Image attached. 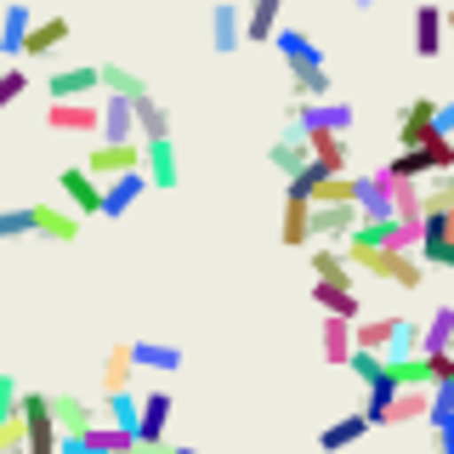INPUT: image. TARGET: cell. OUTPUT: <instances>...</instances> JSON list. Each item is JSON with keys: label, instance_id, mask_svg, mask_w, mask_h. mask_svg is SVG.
Listing matches in <instances>:
<instances>
[{"label": "cell", "instance_id": "4dcf8cb0", "mask_svg": "<svg viewBox=\"0 0 454 454\" xmlns=\"http://www.w3.org/2000/svg\"><path fill=\"white\" fill-rule=\"evenodd\" d=\"M137 131H142V142H148V137H170V108L160 103V97H148V91L137 97Z\"/></svg>", "mask_w": 454, "mask_h": 454}, {"label": "cell", "instance_id": "5b68a950", "mask_svg": "<svg viewBox=\"0 0 454 454\" xmlns=\"http://www.w3.org/2000/svg\"><path fill=\"white\" fill-rule=\"evenodd\" d=\"M85 170H91V176H125V170H142V142H97L91 153H85Z\"/></svg>", "mask_w": 454, "mask_h": 454}, {"label": "cell", "instance_id": "6da1fadb", "mask_svg": "<svg viewBox=\"0 0 454 454\" xmlns=\"http://www.w3.org/2000/svg\"><path fill=\"white\" fill-rule=\"evenodd\" d=\"M352 255V267H364V273H375V278H387L397 284V290H420V262H415V250H387V245H347Z\"/></svg>", "mask_w": 454, "mask_h": 454}, {"label": "cell", "instance_id": "7bdbcfd3", "mask_svg": "<svg viewBox=\"0 0 454 454\" xmlns=\"http://www.w3.org/2000/svg\"><path fill=\"white\" fill-rule=\"evenodd\" d=\"M18 403H23V387L0 369V415H18Z\"/></svg>", "mask_w": 454, "mask_h": 454}, {"label": "cell", "instance_id": "60d3db41", "mask_svg": "<svg viewBox=\"0 0 454 454\" xmlns=\"http://www.w3.org/2000/svg\"><path fill=\"white\" fill-rule=\"evenodd\" d=\"M23 233H35V205L0 210V239H23Z\"/></svg>", "mask_w": 454, "mask_h": 454}, {"label": "cell", "instance_id": "d6a6232c", "mask_svg": "<svg viewBox=\"0 0 454 454\" xmlns=\"http://www.w3.org/2000/svg\"><path fill=\"white\" fill-rule=\"evenodd\" d=\"M397 324H403V318H358L352 335H358V347H369V352H387L397 340Z\"/></svg>", "mask_w": 454, "mask_h": 454}, {"label": "cell", "instance_id": "8d00e7d4", "mask_svg": "<svg viewBox=\"0 0 454 454\" xmlns=\"http://www.w3.org/2000/svg\"><path fill=\"white\" fill-rule=\"evenodd\" d=\"M103 91H120V97H142L148 91V80L131 74L125 63H103Z\"/></svg>", "mask_w": 454, "mask_h": 454}, {"label": "cell", "instance_id": "44dd1931", "mask_svg": "<svg viewBox=\"0 0 454 454\" xmlns=\"http://www.w3.org/2000/svg\"><path fill=\"white\" fill-rule=\"evenodd\" d=\"M28 28H35V12H28L23 0H12V6H6V18H0V57H23Z\"/></svg>", "mask_w": 454, "mask_h": 454}, {"label": "cell", "instance_id": "277c9868", "mask_svg": "<svg viewBox=\"0 0 454 454\" xmlns=\"http://www.w3.org/2000/svg\"><path fill=\"white\" fill-rule=\"evenodd\" d=\"M46 125H51V131H80V137H97V131H103V103H91V97H51Z\"/></svg>", "mask_w": 454, "mask_h": 454}, {"label": "cell", "instance_id": "f35d334b", "mask_svg": "<svg viewBox=\"0 0 454 454\" xmlns=\"http://www.w3.org/2000/svg\"><path fill=\"white\" fill-rule=\"evenodd\" d=\"M347 369H352V375H358L364 387H369V380H380V375H387V352H369V347H358V352L347 358Z\"/></svg>", "mask_w": 454, "mask_h": 454}, {"label": "cell", "instance_id": "ffe728a7", "mask_svg": "<svg viewBox=\"0 0 454 454\" xmlns=\"http://www.w3.org/2000/svg\"><path fill=\"white\" fill-rule=\"evenodd\" d=\"M239 40H245V12H239L233 0H222V6L210 12V46L227 57V51H239Z\"/></svg>", "mask_w": 454, "mask_h": 454}, {"label": "cell", "instance_id": "7c38bea8", "mask_svg": "<svg viewBox=\"0 0 454 454\" xmlns=\"http://www.w3.org/2000/svg\"><path fill=\"white\" fill-rule=\"evenodd\" d=\"M170 392H142V420H137V443H148V449H160L165 443V426H170Z\"/></svg>", "mask_w": 454, "mask_h": 454}, {"label": "cell", "instance_id": "e0dca14e", "mask_svg": "<svg viewBox=\"0 0 454 454\" xmlns=\"http://www.w3.org/2000/svg\"><path fill=\"white\" fill-rule=\"evenodd\" d=\"M267 160H273V170H284V176H295L301 165H312V137L301 131V125H290V137H278L273 148H267Z\"/></svg>", "mask_w": 454, "mask_h": 454}, {"label": "cell", "instance_id": "c3c4849f", "mask_svg": "<svg viewBox=\"0 0 454 454\" xmlns=\"http://www.w3.org/2000/svg\"><path fill=\"white\" fill-rule=\"evenodd\" d=\"M449 35H454V6H449Z\"/></svg>", "mask_w": 454, "mask_h": 454}, {"label": "cell", "instance_id": "681fc988", "mask_svg": "<svg viewBox=\"0 0 454 454\" xmlns=\"http://www.w3.org/2000/svg\"><path fill=\"white\" fill-rule=\"evenodd\" d=\"M432 454H443V449H432Z\"/></svg>", "mask_w": 454, "mask_h": 454}, {"label": "cell", "instance_id": "7dc6e473", "mask_svg": "<svg viewBox=\"0 0 454 454\" xmlns=\"http://www.w3.org/2000/svg\"><path fill=\"white\" fill-rule=\"evenodd\" d=\"M352 6H358V12H369V6H375V0H352Z\"/></svg>", "mask_w": 454, "mask_h": 454}, {"label": "cell", "instance_id": "ba28073f", "mask_svg": "<svg viewBox=\"0 0 454 454\" xmlns=\"http://www.w3.org/2000/svg\"><path fill=\"white\" fill-rule=\"evenodd\" d=\"M358 222H364L358 199H340V205H312V233H318V239H340V245H347Z\"/></svg>", "mask_w": 454, "mask_h": 454}, {"label": "cell", "instance_id": "4fadbf2b", "mask_svg": "<svg viewBox=\"0 0 454 454\" xmlns=\"http://www.w3.org/2000/svg\"><path fill=\"white\" fill-rule=\"evenodd\" d=\"M443 35H449V12L432 6V0H420V6H415V51L437 57V51H443Z\"/></svg>", "mask_w": 454, "mask_h": 454}, {"label": "cell", "instance_id": "30bf717a", "mask_svg": "<svg viewBox=\"0 0 454 454\" xmlns=\"http://www.w3.org/2000/svg\"><path fill=\"white\" fill-rule=\"evenodd\" d=\"M80 227H85V216H80L74 205H68V210L63 205H35V233L51 239V245H74Z\"/></svg>", "mask_w": 454, "mask_h": 454}, {"label": "cell", "instance_id": "4316f807", "mask_svg": "<svg viewBox=\"0 0 454 454\" xmlns=\"http://www.w3.org/2000/svg\"><path fill=\"white\" fill-rule=\"evenodd\" d=\"M137 375V352L131 340H120V347H108V364H103V392H125Z\"/></svg>", "mask_w": 454, "mask_h": 454}, {"label": "cell", "instance_id": "9c48e42d", "mask_svg": "<svg viewBox=\"0 0 454 454\" xmlns=\"http://www.w3.org/2000/svg\"><path fill=\"white\" fill-rule=\"evenodd\" d=\"M51 97H91L103 91V63H74V68H51L46 74Z\"/></svg>", "mask_w": 454, "mask_h": 454}, {"label": "cell", "instance_id": "74e56055", "mask_svg": "<svg viewBox=\"0 0 454 454\" xmlns=\"http://www.w3.org/2000/svg\"><path fill=\"white\" fill-rule=\"evenodd\" d=\"M290 80H295V97H330L335 85H330V68H290Z\"/></svg>", "mask_w": 454, "mask_h": 454}, {"label": "cell", "instance_id": "9a60e30c", "mask_svg": "<svg viewBox=\"0 0 454 454\" xmlns=\"http://www.w3.org/2000/svg\"><path fill=\"white\" fill-rule=\"evenodd\" d=\"M312 307L335 312V318H364V301L352 284H330V278H312Z\"/></svg>", "mask_w": 454, "mask_h": 454}, {"label": "cell", "instance_id": "f6af8a7d", "mask_svg": "<svg viewBox=\"0 0 454 454\" xmlns=\"http://www.w3.org/2000/svg\"><path fill=\"white\" fill-rule=\"evenodd\" d=\"M131 454H165V443H160V449H148V443H137V449H131Z\"/></svg>", "mask_w": 454, "mask_h": 454}, {"label": "cell", "instance_id": "52a82bcc", "mask_svg": "<svg viewBox=\"0 0 454 454\" xmlns=\"http://www.w3.org/2000/svg\"><path fill=\"white\" fill-rule=\"evenodd\" d=\"M142 170H148L153 188H182V160H176V142L170 137H148L142 142Z\"/></svg>", "mask_w": 454, "mask_h": 454}, {"label": "cell", "instance_id": "d590c367", "mask_svg": "<svg viewBox=\"0 0 454 454\" xmlns=\"http://www.w3.org/2000/svg\"><path fill=\"white\" fill-rule=\"evenodd\" d=\"M312 137V160L330 165V170H347V142H340V131H307Z\"/></svg>", "mask_w": 454, "mask_h": 454}, {"label": "cell", "instance_id": "d6986e66", "mask_svg": "<svg viewBox=\"0 0 454 454\" xmlns=\"http://www.w3.org/2000/svg\"><path fill=\"white\" fill-rule=\"evenodd\" d=\"M426 415H432V387H397L380 426H409V420H426Z\"/></svg>", "mask_w": 454, "mask_h": 454}, {"label": "cell", "instance_id": "bcb514c9", "mask_svg": "<svg viewBox=\"0 0 454 454\" xmlns=\"http://www.w3.org/2000/svg\"><path fill=\"white\" fill-rule=\"evenodd\" d=\"M165 454H199V449H188V443H182V449H170V443H165Z\"/></svg>", "mask_w": 454, "mask_h": 454}, {"label": "cell", "instance_id": "5bb4252c", "mask_svg": "<svg viewBox=\"0 0 454 454\" xmlns=\"http://www.w3.org/2000/svg\"><path fill=\"white\" fill-rule=\"evenodd\" d=\"M358 210H364V216H397L392 170H380V176H358Z\"/></svg>", "mask_w": 454, "mask_h": 454}, {"label": "cell", "instance_id": "f907efd6", "mask_svg": "<svg viewBox=\"0 0 454 454\" xmlns=\"http://www.w3.org/2000/svg\"><path fill=\"white\" fill-rule=\"evenodd\" d=\"M103 454H114V449H103Z\"/></svg>", "mask_w": 454, "mask_h": 454}, {"label": "cell", "instance_id": "83f0119b", "mask_svg": "<svg viewBox=\"0 0 454 454\" xmlns=\"http://www.w3.org/2000/svg\"><path fill=\"white\" fill-rule=\"evenodd\" d=\"M278 12H284V0H250L245 6V40H273L278 35Z\"/></svg>", "mask_w": 454, "mask_h": 454}, {"label": "cell", "instance_id": "ab89813d", "mask_svg": "<svg viewBox=\"0 0 454 454\" xmlns=\"http://www.w3.org/2000/svg\"><path fill=\"white\" fill-rule=\"evenodd\" d=\"M23 449H28L23 409H18V415H0V454H23Z\"/></svg>", "mask_w": 454, "mask_h": 454}, {"label": "cell", "instance_id": "8fae6325", "mask_svg": "<svg viewBox=\"0 0 454 454\" xmlns=\"http://www.w3.org/2000/svg\"><path fill=\"white\" fill-rule=\"evenodd\" d=\"M148 188H153L148 170H125V176H108V182H103V216H125V210H131Z\"/></svg>", "mask_w": 454, "mask_h": 454}, {"label": "cell", "instance_id": "484cf974", "mask_svg": "<svg viewBox=\"0 0 454 454\" xmlns=\"http://www.w3.org/2000/svg\"><path fill=\"white\" fill-rule=\"evenodd\" d=\"M131 352H137V369H153V375L182 369V347H170V340H131Z\"/></svg>", "mask_w": 454, "mask_h": 454}, {"label": "cell", "instance_id": "603a6c76", "mask_svg": "<svg viewBox=\"0 0 454 454\" xmlns=\"http://www.w3.org/2000/svg\"><path fill=\"white\" fill-rule=\"evenodd\" d=\"M68 35H74L68 18H35V28H28V40H23V57H51Z\"/></svg>", "mask_w": 454, "mask_h": 454}, {"label": "cell", "instance_id": "7a4b0ae2", "mask_svg": "<svg viewBox=\"0 0 454 454\" xmlns=\"http://www.w3.org/2000/svg\"><path fill=\"white\" fill-rule=\"evenodd\" d=\"M437 114H443V103H432V97H415V103H403V114H397V148H426V142L449 137Z\"/></svg>", "mask_w": 454, "mask_h": 454}, {"label": "cell", "instance_id": "2e32d148", "mask_svg": "<svg viewBox=\"0 0 454 454\" xmlns=\"http://www.w3.org/2000/svg\"><path fill=\"white\" fill-rule=\"evenodd\" d=\"M278 239L290 250H301V245H312V199H301V193H284V227H278Z\"/></svg>", "mask_w": 454, "mask_h": 454}, {"label": "cell", "instance_id": "cb8c5ba5", "mask_svg": "<svg viewBox=\"0 0 454 454\" xmlns=\"http://www.w3.org/2000/svg\"><path fill=\"white\" fill-rule=\"evenodd\" d=\"M352 324H358V318H335V312H324V358H330V364H347L352 352H358Z\"/></svg>", "mask_w": 454, "mask_h": 454}, {"label": "cell", "instance_id": "d4e9b609", "mask_svg": "<svg viewBox=\"0 0 454 454\" xmlns=\"http://www.w3.org/2000/svg\"><path fill=\"white\" fill-rule=\"evenodd\" d=\"M51 415H57V426L63 432H85L91 420H103V409H91L85 397H74V392H57L51 397Z\"/></svg>", "mask_w": 454, "mask_h": 454}, {"label": "cell", "instance_id": "ee69618b", "mask_svg": "<svg viewBox=\"0 0 454 454\" xmlns=\"http://www.w3.org/2000/svg\"><path fill=\"white\" fill-rule=\"evenodd\" d=\"M449 380H454V347L432 352V387H449Z\"/></svg>", "mask_w": 454, "mask_h": 454}, {"label": "cell", "instance_id": "ac0fdd59", "mask_svg": "<svg viewBox=\"0 0 454 454\" xmlns=\"http://www.w3.org/2000/svg\"><path fill=\"white\" fill-rule=\"evenodd\" d=\"M369 426H375V420H369L364 409H352V415H340V420H330V426L318 432V449H324V454H340V449L364 443V432H369Z\"/></svg>", "mask_w": 454, "mask_h": 454}, {"label": "cell", "instance_id": "3957f363", "mask_svg": "<svg viewBox=\"0 0 454 454\" xmlns=\"http://www.w3.org/2000/svg\"><path fill=\"white\" fill-rule=\"evenodd\" d=\"M352 120H358L352 103H335V97H301L290 114V125H301V131H340V137L352 131Z\"/></svg>", "mask_w": 454, "mask_h": 454}, {"label": "cell", "instance_id": "f546056e", "mask_svg": "<svg viewBox=\"0 0 454 454\" xmlns=\"http://www.w3.org/2000/svg\"><path fill=\"white\" fill-rule=\"evenodd\" d=\"M454 347V307H437L420 324V352H449Z\"/></svg>", "mask_w": 454, "mask_h": 454}, {"label": "cell", "instance_id": "b9f144b4", "mask_svg": "<svg viewBox=\"0 0 454 454\" xmlns=\"http://www.w3.org/2000/svg\"><path fill=\"white\" fill-rule=\"evenodd\" d=\"M28 91V68H0V108H12Z\"/></svg>", "mask_w": 454, "mask_h": 454}, {"label": "cell", "instance_id": "f1b7e54d", "mask_svg": "<svg viewBox=\"0 0 454 454\" xmlns=\"http://www.w3.org/2000/svg\"><path fill=\"white\" fill-rule=\"evenodd\" d=\"M397 387H432V352H403V358H387Z\"/></svg>", "mask_w": 454, "mask_h": 454}, {"label": "cell", "instance_id": "836d02e7", "mask_svg": "<svg viewBox=\"0 0 454 454\" xmlns=\"http://www.w3.org/2000/svg\"><path fill=\"white\" fill-rule=\"evenodd\" d=\"M103 420H114V426H131L137 432V420H142V397L125 387V392H103Z\"/></svg>", "mask_w": 454, "mask_h": 454}, {"label": "cell", "instance_id": "1f68e13d", "mask_svg": "<svg viewBox=\"0 0 454 454\" xmlns=\"http://www.w3.org/2000/svg\"><path fill=\"white\" fill-rule=\"evenodd\" d=\"M312 273L330 278V284H352V255L335 250V245H318V250H312Z\"/></svg>", "mask_w": 454, "mask_h": 454}, {"label": "cell", "instance_id": "e575fe53", "mask_svg": "<svg viewBox=\"0 0 454 454\" xmlns=\"http://www.w3.org/2000/svg\"><path fill=\"white\" fill-rule=\"evenodd\" d=\"M397 182H420V176H437V165H432V153L426 148H397V160L387 165Z\"/></svg>", "mask_w": 454, "mask_h": 454}, {"label": "cell", "instance_id": "8992f818", "mask_svg": "<svg viewBox=\"0 0 454 454\" xmlns=\"http://www.w3.org/2000/svg\"><path fill=\"white\" fill-rule=\"evenodd\" d=\"M57 188H63V199L80 216H103V176H91L85 165H68L63 176H57Z\"/></svg>", "mask_w": 454, "mask_h": 454}, {"label": "cell", "instance_id": "7402d4cb", "mask_svg": "<svg viewBox=\"0 0 454 454\" xmlns=\"http://www.w3.org/2000/svg\"><path fill=\"white\" fill-rule=\"evenodd\" d=\"M273 46H278V57H284V63H290V68H318V63H324V51L312 46V40L301 35V28H284V23H278Z\"/></svg>", "mask_w": 454, "mask_h": 454}]
</instances>
